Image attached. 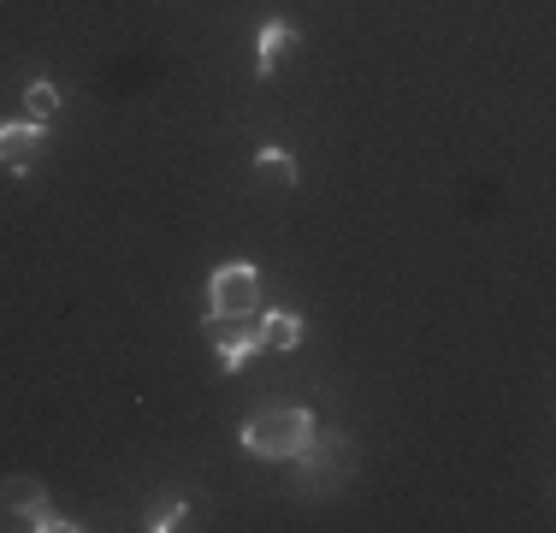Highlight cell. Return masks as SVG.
<instances>
[{
	"label": "cell",
	"instance_id": "obj_1",
	"mask_svg": "<svg viewBox=\"0 0 556 533\" xmlns=\"http://www.w3.org/2000/svg\"><path fill=\"white\" fill-rule=\"evenodd\" d=\"M237 438H243V450H249V457H261V462H290L314 438V409H302V404L261 409V416L243 421V433H237Z\"/></svg>",
	"mask_w": 556,
	"mask_h": 533
},
{
	"label": "cell",
	"instance_id": "obj_2",
	"mask_svg": "<svg viewBox=\"0 0 556 533\" xmlns=\"http://www.w3.org/2000/svg\"><path fill=\"white\" fill-rule=\"evenodd\" d=\"M261 314V273L255 261H225L207 278V326L214 320H255Z\"/></svg>",
	"mask_w": 556,
	"mask_h": 533
},
{
	"label": "cell",
	"instance_id": "obj_3",
	"mask_svg": "<svg viewBox=\"0 0 556 533\" xmlns=\"http://www.w3.org/2000/svg\"><path fill=\"white\" fill-rule=\"evenodd\" d=\"M343 445V433H326V426H314V438L308 445L296 450V469H302V492H308V498H320V492H338L343 480L355 474V445L350 450H338Z\"/></svg>",
	"mask_w": 556,
	"mask_h": 533
},
{
	"label": "cell",
	"instance_id": "obj_4",
	"mask_svg": "<svg viewBox=\"0 0 556 533\" xmlns=\"http://www.w3.org/2000/svg\"><path fill=\"white\" fill-rule=\"evenodd\" d=\"M54 149V137H48V125H36V119H0V166L7 172H36Z\"/></svg>",
	"mask_w": 556,
	"mask_h": 533
},
{
	"label": "cell",
	"instance_id": "obj_5",
	"mask_svg": "<svg viewBox=\"0 0 556 533\" xmlns=\"http://www.w3.org/2000/svg\"><path fill=\"white\" fill-rule=\"evenodd\" d=\"M207 332H214V350H219V368L225 373H243L261 350H267V332L249 326V320H214Z\"/></svg>",
	"mask_w": 556,
	"mask_h": 533
},
{
	"label": "cell",
	"instance_id": "obj_6",
	"mask_svg": "<svg viewBox=\"0 0 556 533\" xmlns=\"http://www.w3.org/2000/svg\"><path fill=\"white\" fill-rule=\"evenodd\" d=\"M48 510V486L36 474H7L0 480V528H30Z\"/></svg>",
	"mask_w": 556,
	"mask_h": 533
},
{
	"label": "cell",
	"instance_id": "obj_7",
	"mask_svg": "<svg viewBox=\"0 0 556 533\" xmlns=\"http://www.w3.org/2000/svg\"><path fill=\"white\" fill-rule=\"evenodd\" d=\"M296 24H285V18H267L261 24V36H255V77L261 84H267V77H278V65L290 60V53H296Z\"/></svg>",
	"mask_w": 556,
	"mask_h": 533
},
{
	"label": "cell",
	"instance_id": "obj_8",
	"mask_svg": "<svg viewBox=\"0 0 556 533\" xmlns=\"http://www.w3.org/2000/svg\"><path fill=\"white\" fill-rule=\"evenodd\" d=\"M255 184L261 190H296V154L267 142V149H255Z\"/></svg>",
	"mask_w": 556,
	"mask_h": 533
},
{
	"label": "cell",
	"instance_id": "obj_9",
	"mask_svg": "<svg viewBox=\"0 0 556 533\" xmlns=\"http://www.w3.org/2000/svg\"><path fill=\"white\" fill-rule=\"evenodd\" d=\"M261 332H267V350H302V338H308V326H302V314H261Z\"/></svg>",
	"mask_w": 556,
	"mask_h": 533
},
{
	"label": "cell",
	"instance_id": "obj_10",
	"mask_svg": "<svg viewBox=\"0 0 556 533\" xmlns=\"http://www.w3.org/2000/svg\"><path fill=\"white\" fill-rule=\"evenodd\" d=\"M54 113H60V89L48 84V77L24 84V119H36V125H54Z\"/></svg>",
	"mask_w": 556,
	"mask_h": 533
},
{
	"label": "cell",
	"instance_id": "obj_11",
	"mask_svg": "<svg viewBox=\"0 0 556 533\" xmlns=\"http://www.w3.org/2000/svg\"><path fill=\"white\" fill-rule=\"evenodd\" d=\"M184 522H190V504H184V498H178V504H166V510H161V516H154V522H149V528H154V533H172V528H184Z\"/></svg>",
	"mask_w": 556,
	"mask_h": 533
},
{
	"label": "cell",
	"instance_id": "obj_12",
	"mask_svg": "<svg viewBox=\"0 0 556 533\" xmlns=\"http://www.w3.org/2000/svg\"><path fill=\"white\" fill-rule=\"evenodd\" d=\"M30 528H36V533H72L77 522H65V516L54 510V504H48V510H42V516H36V522H30Z\"/></svg>",
	"mask_w": 556,
	"mask_h": 533
}]
</instances>
